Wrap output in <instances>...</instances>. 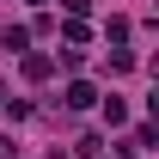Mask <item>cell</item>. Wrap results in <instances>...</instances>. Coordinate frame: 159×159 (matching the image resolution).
I'll return each mask as SVG.
<instances>
[{
	"mask_svg": "<svg viewBox=\"0 0 159 159\" xmlns=\"http://www.w3.org/2000/svg\"><path fill=\"white\" fill-rule=\"evenodd\" d=\"M19 67H25V80H49V74H55V61H49V55H31V49H25Z\"/></svg>",
	"mask_w": 159,
	"mask_h": 159,
	"instance_id": "obj_3",
	"label": "cell"
},
{
	"mask_svg": "<svg viewBox=\"0 0 159 159\" xmlns=\"http://www.w3.org/2000/svg\"><path fill=\"white\" fill-rule=\"evenodd\" d=\"M92 104H98V92H92L86 80H74V86H67V110H92Z\"/></svg>",
	"mask_w": 159,
	"mask_h": 159,
	"instance_id": "obj_2",
	"label": "cell"
},
{
	"mask_svg": "<svg viewBox=\"0 0 159 159\" xmlns=\"http://www.w3.org/2000/svg\"><path fill=\"white\" fill-rule=\"evenodd\" d=\"M61 12H67V19H86V12H92V0H61Z\"/></svg>",
	"mask_w": 159,
	"mask_h": 159,
	"instance_id": "obj_6",
	"label": "cell"
},
{
	"mask_svg": "<svg viewBox=\"0 0 159 159\" xmlns=\"http://www.w3.org/2000/svg\"><path fill=\"white\" fill-rule=\"evenodd\" d=\"M0 104H6V86H0Z\"/></svg>",
	"mask_w": 159,
	"mask_h": 159,
	"instance_id": "obj_8",
	"label": "cell"
},
{
	"mask_svg": "<svg viewBox=\"0 0 159 159\" xmlns=\"http://www.w3.org/2000/svg\"><path fill=\"white\" fill-rule=\"evenodd\" d=\"M0 159H12V141H6V135H0Z\"/></svg>",
	"mask_w": 159,
	"mask_h": 159,
	"instance_id": "obj_7",
	"label": "cell"
},
{
	"mask_svg": "<svg viewBox=\"0 0 159 159\" xmlns=\"http://www.w3.org/2000/svg\"><path fill=\"white\" fill-rule=\"evenodd\" d=\"M0 43H6L12 55H25V49H31V31H25V25H6V31H0Z\"/></svg>",
	"mask_w": 159,
	"mask_h": 159,
	"instance_id": "obj_4",
	"label": "cell"
},
{
	"mask_svg": "<svg viewBox=\"0 0 159 159\" xmlns=\"http://www.w3.org/2000/svg\"><path fill=\"white\" fill-rule=\"evenodd\" d=\"M104 122H110V129H122V122H129V110H122V98H104Z\"/></svg>",
	"mask_w": 159,
	"mask_h": 159,
	"instance_id": "obj_5",
	"label": "cell"
},
{
	"mask_svg": "<svg viewBox=\"0 0 159 159\" xmlns=\"http://www.w3.org/2000/svg\"><path fill=\"white\" fill-rule=\"evenodd\" d=\"M98 159H104V153H98Z\"/></svg>",
	"mask_w": 159,
	"mask_h": 159,
	"instance_id": "obj_9",
	"label": "cell"
},
{
	"mask_svg": "<svg viewBox=\"0 0 159 159\" xmlns=\"http://www.w3.org/2000/svg\"><path fill=\"white\" fill-rule=\"evenodd\" d=\"M61 43H67V49H86V43H92V25H86V19H67V25H61Z\"/></svg>",
	"mask_w": 159,
	"mask_h": 159,
	"instance_id": "obj_1",
	"label": "cell"
}]
</instances>
